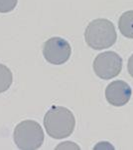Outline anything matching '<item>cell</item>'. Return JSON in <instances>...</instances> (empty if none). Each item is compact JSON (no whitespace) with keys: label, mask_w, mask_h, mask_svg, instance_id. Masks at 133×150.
Here are the masks:
<instances>
[{"label":"cell","mask_w":133,"mask_h":150,"mask_svg":"<svg viewBox=\"0 0 133 150\" xmlns=\"http://www.w3.org/2000/svg\"><path fill=\"white\" fill-rule=\"evenodd\" d=\"M46 131L52 138L63 139L71 136L76 126V118L70 109L63 106H53L44 117Z\"/></svg>","instance_id":"obj_1"},{"label":"cell","mask_w":133,"mask_h":150,"mask_svg":"<svg viewBox=\"0 0 133 150\" xmlns=\"http://www.w3.org/2000/svg\"><path fill=\"white\" fill-rule=\"evenodd\" d=\"M117 38L115 27L107 19H94L88 23L84 31L86 44L94 50L109 48L115 43Z\"/></svg>","instance_id":"obj_2"},{"label":"cell","mask_w":133,"mask_h":150,"mask_svg":"<svg viewBox=\"0 0 133 150\" xmlns=\"http://www.w3.org/2000/svg\"><path fill=\"white\" fill-rule=\"evenodd\" d=\"M43 128L37 121L24 120L16 125L13 138L16 146L22 150L39 149L44 142Z\"/></svg>","instance_id":"obj_3"},{"label":"cell","mask_w":133,"mask_h":150,"mask_svg":"<svg viewBox=\"0 0 133 150\" xmlns=\"http://www.w3.org/2000/svg\"><path fill=\"white\" fill-rule=\"evenodd\" d=\"M122 58L113 51L100 53L93 61V70L96 76L108 80L116 77L121 72Z\"/></svg>","instance_id":"obj_4"},{"label":"cell","mask_w":133,"mask_h":150,"mask_svg":"<svg viewBox=\"0 0 133 150\" xmlns=\"http://www.w3.org/2000/svg\"><path fill=\"white\" fill-rule=\"evenodd\" d=\"M71 54L72 48L70 43L61 37H51L43 46V55L51 64L61 65L66 63Z\"/></svg>","instance_id":"obj_5"},{"label":"cell","mask_w":133,"mask_h":150,"mask_svg":"<svg viewBox=\"0 0 133 150\" xmlns=\"http://www.w3.org/2000/svg\"><path fill=\"white\" fill-rule=\"evenodd\" d=\"M131 94V87L122 80L112 81L105 89V98L107 102L117 107L127 104L130 100Z\"/></svg>","instance_id":"obj_6"},{"label":"cell","mask_w":133,"mask_h":150,"mask_svg":"<svg viewBox=\"0 0 133 150\" xmlns=\"http://www.w3.org/2000/svg\"><path fill=\"white\" fill-rule=\"evenodd\" d=\"M118 28L123 36L133 39V10L121 14L118 20Z\"/></svg>","instance_id":"obj_7"},{"label":"cell","mask_w":133,"mask_h":150,"mask_svg":"<svg viewBox=\"0 0 133 150\" xmlns=\"http://www.w3.org/2000/svg\"><path fill=\"white\" fill-rule=\"evenodd\" d=\"M13 82V74L11 70L4 64H0V93H3L10 88Z\"/></svg>","instance_id":"obj_8"},{"label":"cell","mask_w":133,"mask_h":150,"mask_svg":"<svg viewBox=\"0 0 133 150\" xmlns=\"http://www.w3.org/2000/svg\"><path fill=\"white\" fill-rule=\"evenodd\" d=\"M18 0H0V13H8L17 5Z\"/></svg>","instance_id":"obj_9"},{"label":"cell","mask_w":133,"mask_h":150,"mask_svg":"<svg viewBox=\"0 0 133 150\" xmlns=\"http://www.w3.org/2000/svg\"><path fill=\"white\" fill-rule=\"evenodd\" d=\"M127 69L129 74L133 77V54L130 56V58L128 59V63H127Z\"/></svg>","instance_id":"obj_10"}]
</instances>
